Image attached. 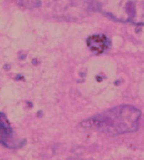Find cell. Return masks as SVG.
Returning a JSON list of instances; mask_svg holds the SVG:
<instances>
[{"mask_svg": "<svg viewBox=\"0 0 144 160\" xmlns=\"http://www.w3.org/2000/svg\"><path fill=\"white\" fill-rule=\"evenodd\" d=\"M87 44L89 49L96 53L104 52L107 49L109 42L107 38L104 36H93L87 41Z\"/></svg>", "mask_w": 144, "mask_h": 160, "instance_id": "obj_3", "label": "cell"}, {"mask_svg": "<svg viewBox=\"0 0 144 160\" xmlns=\"http://www.w3.org/2000/svg\"><path fill=\"white\" fill-rule=\"evenodd\" d=\"M93 6L117 21L144 25V0H92Z\"/></svg>", "mask_w": 144, "mask_h": 160, "instance_id": "obj_2", "label": "cell"}, {"mask_svg": "<svg viewBox=\"0 0 144 160\" xmlns=\"http://www.w3.org/2000/svg\"><path fill=\"white\" fill-rule=\"evenodd\" d=\"M141 112L130 105H121L91 117L83 122V127L109 135L134 132L138 126Z\"/></svg>", "mask_w": 144, "mask_h": 160, "instance_id": "obj_1", "label": "cell"}]
</instances>
